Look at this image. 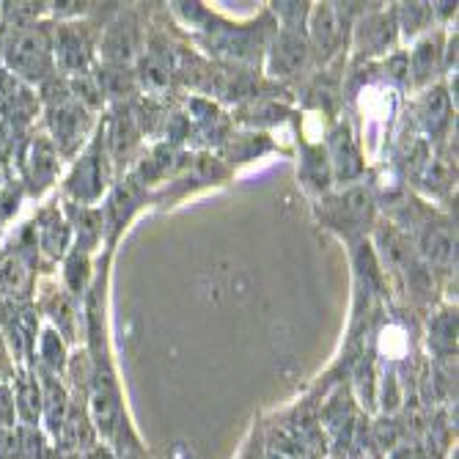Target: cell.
<instances>
[{
    "mask_svg": "<svg viewBox=\"0 0 459 459\" xmlns=\"http://www.w3.org/2000/svg\"><path fill=\"white\" fill-rule=\"evenodd\" d=\"M50 127H53L56 143L66 154H72L82 143V135L89 130L86 108H82L77 100H72L69 91H61V97H53V102H50Z\"/></svg>",
    "mask_w": 459,
    "mask_h": 459,
    "instance_id": "cell-2",
    "label": "cell"
},
{
    "mask_svg": "<svg viewBox=\"0 0 459 459\" xmlns=\"http://www.w3.org/2000/svg\"><path fill=\"white\" fill-rule=\"evenodd\" d=\"M429 342L437 352H451L456 347V316H451L448 311L437 316L429 327Z\"/></svg>",
    "mask_w": 459,
    "mask_h": 459,
    "instance_id": "cell-22",
    "label": "cell"
},
{
    "mask_svg": "<svg viewBox=\"0 0 459 459\" xmlns=\"http://www.w3.org/2000/svg\"><path fill=\"white\" fill-rule=\"evenodd\" d=\"M39 223H41V229H39V234H41V247H45L50 256H61V254H64V247H66V242H69V229H66V223L58 218V212H45Z\"/></svg>",
    "mask_w": 459,
    "mask_h": 459,
    "instance_id": "cell-18",
    "label": "cell"
},
{
    "mask_svg": "<svg viewBox=\"0 0 459 459\" xmlns=\"http://www.w3.org/2000/svg\"><path fill=\"white\" fill-rule=\"evenodd\" d=\"M421 124L429 135H440L448 124V97L443 89H435L421 102Z\"/></svg>",
    "mask_w": 459,
    "mask_h": 459,
    "instance_id": "cell-16",
    "label": "cell"
},
{
    "mask_svg": "<svg viewBox=\"0 0 459 459\" xmlns=\"http://www.w3.org/2000/svg\"><path fill=\"white\" fill-rule=\"evenodd\" d=\"M421 254L432 264H448L451 262V254H454V242H451L448 231H443V229H427L424 237H421Z\"/></svg>",
    "mask_w": 459,
    "mask_h": 459,
    "instance_id": "cell-20",
    "label": "cell"
},
{
    "mask_svg": "<svg viewBox=\"0 0 459 459\" xmlns=\"http://www.w3.org/2000/svg\"><path fill=\"white\" fill-rule=\"evenodd\" d=\"M440 39L437 36H427L424 41H419L412 50V58L407 61L410 72H412V80L415 82H424L435 74L437 64H440Z\"/></svg>",
    "mask_w": 459,
    "mask_h": 459,
    "instance_id": "cell-15",
    "label": "cell"
},
{
    "mask_svg": "<svg viewBox=\"0 0 459 459\" xmlns=\"http://www.w3.org/2000/svg\"><path fill=\"white\" fill-rule=\"evenodd\" d=\"M311 36H314V45L316 50L325 56H330L333 50L339 48L342 41V14L336 9V4H325V6H316L314 14H311Z\"/></svg>",
    "mask_w": 459,
    "mask_h": 459,
    "instance_id": "cell-10",
    "label": "cell"
},
{
    "mask_svg": "<svg viewBox=\"0 0 459 459\" xmlns=\"http://www.w3.org/2000/svg\"><path fill=\"white\" fill-rule=\"evenodd\" d=\"M9 374V360H6V347H4V336H0V377Z\"/></svg>",
    "mask_w": 459,
    "mask_h": 459,
    "instance_id": "cell-26",
    "label": "cell"
},
{
    "mask_svg": "<svg viewBox=\"0 0 459 459\" xmlns=\"http://www.w3.org/2000/svg\"><path fill=\"white\" fill-rule=\"evenodd\" d=\"M306 61H308L306 39L291 28L281 30V36L275 39V45L270 50V72L273 74H291V72L303 69Z\"/></svg>",
    "mask_w": 459,
    "mask_h": 459,
    "instance_id": "cell-4",
    "label": "cell"
},
{
    "mask_svg": "<svg viewBox=\"0 0 459 459\" xmlns=\"http://www.w3.org/2000/svg\"><path fill=\"white\" fill-rule=\"evenodd\" d=\"M69 193L77 198V201H94L102 187H105V171H102V162H100V154L91 152L89 157H82L80 165L74 169V174L69 177Z\"/></svg>",
    "mask_w": 459,
    "mask_h": 459,
    "instance_id": "cell-9",
    "label": "cell"
},
{
    "mask_svg": "<svg viewBox=\"0 0 459 459\" xmlns=\"http://www.w3.org/2000/svg\"><path fill=\"white\" fill-rule=\"evenodd\" d=\"M0 286L6 289V295H28V289H30V270L22 264L20 256H9L4 259V264H0Z\"/></svg>",
    "mask_w": 459,
    "mask_h": 459,
    "instance_id": "cell-19",
    "label": "cell"
},
{
    "mask_svg": "<svg viewBox=\"0 0 459 459\" xmlns=\"http://www.w3.org/2000/svg\"><path fill=\"white\" fill-rule=\"evenodd\" d=\"M66 412H69L66 388L58 383V377H53L50 371H41V419H45V427L53 437L61 435Z\"/></svg>",
    "mask_w": 459,
    "mask_h": 459,
    "instance_id": "cell-5",
    "label": "cell"
},
{
    "mask_svg": "<svg viewBox=\"0 0 459 459\" xmlns=\"http://www.w3.org/2000/svg\"><path fill=\"white\" fill-rule=\"evenodd\" d=\"M368 218H371V198H368L366 190L355 187V190H347L336 201L330 221L336 223V226H342V229H344V223L352 226V229H360L363 223H368Z\"/></svg>",
    "mask_w": 459,
    "mask_h": 459,
    "instance_id": "cell-11",
    "label": "cell"
},
{
    "mask_svg": "<svg viewBox=\"0 0 459 459\" xmlns=\"http://www.w3.org/2000/svg\"><path fill=\"white\" fill-rule=\"evenodd\" d=\"M4 311V322L6 330L12 333L9 342L14 347V352L20 355V360H28V355L33 352V342H36V322L28 311H14V308H0Z\"/></svg>",
    "mask_w": 459,
    "mask_h": 459,
    "instance_id": "cell-12",
    "label": "cell"
},
{
    "mask_svg": "<svg viewBox=\"0 0 459 459\" xmlns=\"http://www.w3.org/2000/svg\"><path fill=\"white\" fill-rule=\"evenodd\" d=\"M133 50H135V33H133V25H124L116 22L110 30H108V39H105V58L108 61H116V64H124L133 58Z\"/></svg>",
    "mask_w": 459,
    "mask_h": 459,
    "instance_id": "cell-17",
    "label": "cell"
},
{
    "mask_svg": "<svg viewBox=\"0 0 459 459\" xmlns=\"http://www.w3.org/2000/svg\"><path fill=\"white\" fill-rule=\"evenodd\" d=\"M89 36L80 25H64L56 33V58L66 72H82L89 64Z\"/></svg>",
    "mask_w": 459,
    "mask_h": 459,
    "instance_id": "cell-6",
    "label": "cell"
},
{
    "mask_svg": "<svg viewBox=\"0 0 459 459\" xmlns=\"http://www.w3.org/2000/svg\"><path fill=\"white\" fill-rule=\"evenodd\" d=\"M402 14H404L407 33H415V30H419V25H421V17H429V6L427 4H404Z\"/></svg>",
    "mask_w": 459,
    "mask_h": 459,
    "instance_id": "cell-25",
    "label": "cell"
},
{
    "mask_svg": "<svg viewBox=\"0 0 459 459\" xmlns=\"http://www.w3.org/2000/svg\"><path fill=\"white\" fill-rule=\"evenodd\" d=\"M6 64L14 69V74L41 82L50 77L53 69V48H50V36L45 28L28 25L22 30H14V36L6 45Z\"/></svg>",
    "mask_w": 459,
    "mask_h": 459,
    "instance_id": "cell-1",
    "label": "cell"
},
{
    "mask_svg": "<svg viewBox=\"0 0 459 459\" xmlns=\"http://www.w3.org/2000/svg\"><path fill=\"white\" fill-rule=\"evenodd\" d=\"M91 421L97 427V432L108 440H116V435L124 427V412H121V402H118V391L113 385L110 377H94V388H91Z\"/></svg>",
    "mask_w": 459,
    "mask_h": 459,
    "instance_id": "cell-3",
    "label": "cell"
},
{
    "mask_svg": "<svg viewBox=\"0 0 459 459\" xmlns=\"http://www.w3.org/2000/svg\"><path fill=\"white\" fill-rule=\"evenodd\" d=\"M56 171H58V154H56L53 143L45 141V138H39V141L33 143V152H30V177H33V187H36V190H45V187L53 182Z\"/></svg>",
    "mask_w": 459,
    "mask_h": 459,
    "instance_id": "cell-14",
    "label": "cell"
},
{
    "mask_svg": "<svg viewBox=\"0 0 459 459\" xmlns=\"http://www.w3.org/2000/svg\"><path fill=\"white\" fill-rule=\"evenodd\" d=\"M394 41V22L385 14H371L358 28V48L363 53H383Z\"/></svg>",
    "mask_w": 459,
    "mask_h": 459,
    "instance_id": "cell-13",
    "label": "cell"
},
{
    "mask_svg": "<svg viewBox=\"0 0 459 459\" xmlns=\"http://www.w3.org/2000/svg\"><path fill=\"white\" fill-rule=\"evenodd\" d=\"M330 157H333L330 160L333 162V171H336V177L344 179V182H350L352 177H358L360 169H363L360 154H358V143H355L352 133L344 127V124L333 130V135H330Z\"/></svg>",
    "mask_w": 459,
    "mask_h": 459,
    "instance_id": "cell-7",
    "label": "cell"
},
{
    "mask_svg": "<svg viewBox=\"0 0 459 459\" xmlns=\"http://www.w3.org/2000/svg\"><path fill=\"white\" fill-rule=\"evenodd\" d=\"M12 391H14L17 421L36 429L41 421V380H36V374H30V371H20V377L14 380Z\"/></svg>",
    "mask_w": 459,
    "mask_h": 459,
    "instance_id": "cell-8",
    "label": "cell"
},
{
    "mask_svg": "<svg viewBox=\"0 0 459 459\" xmlns=\"http://www.w3.org/2000/svg\"><path fill=\"white\" fill-rule=\"evenodd\" d=\"M39 358L45 363V371H58L66 363V352H64V342L58 339L56 330H45L39 339Z\"/></svg>",
    "mask_w": 459,
    "mask_h": 459,
    "instance_id": "cell-21",
    "label": "cell"
},
{
    "mask_svg": "<svg viewBox=\"0 0 459 459\" xmlns=\"http://www.w3.org/2000/svg\"><path fill=\"white\" fill-rule=\"evenodd\" d=\"M17 429V407H14V391L9 383H0V432Z\"/></svg>",
    "mask_w": 459,
    "mask_h": 459,
    "instance_id": "cell-23",
    "label": "cell"
},
{
    "mask_svg": "<svg viewBox=\"0 0 459 459\" xmlns=\"http://www.w3.org/2000/svg\"><path fill=\"white\" fill-rule=\"evenodd\" d=\"M4 14L9 22H14V30H22L28 28V20L39 14V4H6Z\"/></svg>",
    "mask_w": 459,
    "mask_h": 459,
    "instance_id": "cell-24",
    "label": "cell"
},
{
    "mask_svg": "<svg viewBox=\"0 0 459 459\" xmlns=\"http://www.w3.org/2000/svg\"><path fill=\"white\" fill-rule=\"evenodd\" d=\"M273 459H283V456H281V454H278V456H273Z\"/></svg>",
    "mask_w": 459,
    "mask_h": 459,
    "instance_id": "cell-27",
    "label": "cell"
}]
</instances>
